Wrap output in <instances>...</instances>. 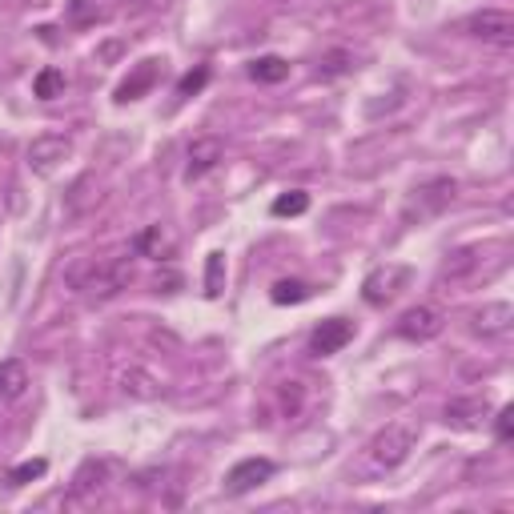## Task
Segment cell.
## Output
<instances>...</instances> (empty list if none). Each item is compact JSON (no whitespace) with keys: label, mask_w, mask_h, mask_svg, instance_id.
Wrapping results in <instances>:
<instances>
[{"label":"cell","mask_w":514,"mask_h":514,"mask_svg":"<svg viewBox=\"0 0 514 514\" xmlns=\"http://www.w3.org/2000/svg\"><path fill=\"white\" fill-rule=\"evenodd\" d=\"M133 257H105V262H97V257H81V262H73L65 270V282L81 294V298H117L121 290L133 286Z\"/></svg>","instance_id":"1"},{"label":"cell","mask_w":514,"mask_h":514,"mask_svg":"<svg viewBox=\"0 0 514 514\" xmlns=\"http://www.w3.org/2000/svg\"><path fill=\"white\" fill-rule=\"evenodd\" d=\"M414 446H418V426H410V422H390L386 430L374 434V442L366 446V458H370V466H378V470H394V466H402V462L410 458Z\"/></svg>","instance_id":"2"},{"label":"cell","mask_w":514,"mask_h":514,"mask_svg":"<svg viewBox=\"0 0 514 514\" xmlns=\"http://www.w3.org/2000/svg\"><path fill=\"white\" fill-rule=\"evenodd\" d=\"M462 33L486 41V45H498V49H510L514 45V17L506 9H482L474 17L462 21Z\"/></svg>","instance_id":"3"},{"label":"cell","mask_w":514,"mask_h":514,"mask_svg":"<svg viewBox=\"0 0 514 514\" xmlns=\"http://www.w3.org/2000/svg\"><path fill=\"white\" fill-rule=\"evenodd\" d=\"M406 282H410V270H406V266H378V270L362 282V298H366L370 306H386V302H394V298L402 294Z\"/></svg>","instance_id":"4"},{"label":"cell","mask_w":514,"mask_h":514,"mask_svg":"<svg viewBox=\"0 0 514 514\" xmlns=\"http://www.w3.org/2000/svg\"><path fill=\"white\" fill-rule=\"evenodd\" d=\"M274 462L270 458H241L229 474H225V494H233V498H241V494H249V490H257L262 482H270L274 478Z\"/></svg>","instance_id":"5"},{"label":"cell","mask_w":514,"mask_h":514,"mask_svg":"<svg viewBox=\"0 0 514 514\" xmlns=\"http://www.w3.org/2000/svg\"><path fill=\"white\" fill-rule=\"evenodd\" d=\"M350 342H354V322H346V318H326V322L310 334V354H314V358H330V354L346 350Z\"/></svg>","instance_id":"6"},{"label":"cell","mask_w":514,"mask_h":514,"mask_svg":"<svg viewBox=\"0 0 514 514\" xmlns=\"http://www.w3.org/2000/svg\"><path fill=\"white\" fill-rule=\"evenodd\" d=\"M438 334H442V314L434 306H414L398 318V338L406 342H430Z\"/></svg>","instance_id":"7"},{"label":"cell","mask_w":514,"mask_h":514,"mask_svg":"<svg viewBox=\"0 0 514 514\" xmlns=\"http://www.w3.org/2000/svg\"><path fill=\"white\" fill-rule=\"evenodd\" d=\"M73 153V145H69V137H61V133H49V137H37L33 145H29V165L37 169V173H53L65 157Z\"/></svg>","instance_id":"8"},{"label":"cell","mask_w":514,"mask_h":514,"mask_svg":"<svg viewBox=\"0 0 514 514\" xmlns=\"http://www.w3.org/2000/svg\"><path fill=\"white\" fill-rule=\"evenodd\" d=\"M221 157H225V145H221L217 137H197V141L189 145V153H185V177H189V181L205 177Z\"/></svg>","instance_id":"9"},{"label":"cell","mask_w":514,"mask_h":514,"mask_svg":"<svg viewBox=\"0 0 514 514\" xmlns=\"http://www.w3.org/2000/svg\"><path fill=\"white\" fill-rule=\"evenodd\" d=\"M450 201H454V181H450V177H434V181H426L422 189H414V205H418V217L442 213Z\"/></svg>","instance_id":"10"},{"label":"cell","mask_w":514,"mask_h":514,"mask_svg":"<svg viewBox=\"0 0 514 514\" xmlns=\"http://www.w3.org/2000/svg\"><path fill=\"white\" fill-rule=\"evenodd\" d=\"M157 77H161V61H141L121 85H117V101L125 105V101H137V97H145L153 85H157Z\"/></svg>","instance_id":"11"},{"label":"cell","mask_w":514,"mask_h":514,"mask_svg":"<svg viewBox=\"0 0 514 514\" xmlns=\"http://www.w3.org/2000/svg\"><path fill=\"white\" fill-rule=\"evenodd\" d=\"M510 322H514V310H510L506 302H490V306H482V310L474 314V334H482V338H502V334H510Z\"/></svg>","instance_id":"12"},{"label":"cell","mask_w":514,"mask_h":514,"mask_svg":"<svg viewBox=\"0 0 514 514\" xmlns=\"http://www.w3.org/2000/svg\"><path fill=\"white\" fill-rule=\"evenodd\" d=\"M113 17V0H69V25L73 29H97Z\"/></svg>","instance_id":"13"},{"label":"cell","mask_w":514,"mask_h":514,"mask_svg":"<svg viewBox=\"0 0 514 514\" xmlns=\"http://www.w3.org/2000/svg\"><path fill=\"white\" fill-rule=\"evenodd\" d=\"M482 418H486V398H454V402L446 406V426L474 430Z\"/></svg>","instance_id":"14"},{"label":"cell","mask_w":514,"mask_h":514,"mask_svg":"<svg viewBox=\"0 0 514 514\" xmlns=\"http://www.w3.org/2000/svg\"><path fill=\"white\" fill-rule=\"evenodd\" d=\"M25 390H29V366L21 358H5V362H0V398L13 402Z\"/></svg>","instance_id":"15"},{"label":"cell","mask_w":514,"mask_h":514,"mask_svg":"<svg viewBox=\"0 0 514 514\" xmlns=\"http://www.w3.org/2000/svg\"><path fill=\"white\" fill-rule=\"evenodd\" d=\"M249 77L262 81V85H278V81L290 77V65H286L282 57H257V61L249 65Z\"/></svg>","instance_id":"16"},{"label":"cell","mask_w":514,"mask_h":514,"mask_svg":"<svg viewBox=\"0 0 514 514\" xmlns=\"http://www.w3.org/2000/svg\"><path fill=\"white\" fill-rule=\"evenodd\" d=\"M225 290V257L221 253H209L205 257V294L209 298H221Z\"/></svg>","instance_id":"17"},{"label":"cell","mask_w":514,"mask_h":514,"mask_svg":"<svg viewBox=\"0 0 514 514\" xmlns=\"http://www.w3.org/2000/svg\"><path fill=\"white\" fill-rule=\"evenodd\" d=\"M61 89H65V73H61V69H41L37 81H33V93H37L41 101H53Z\"/></svg>","instance_id":"18"},{"label":"cell","mask_w":514,"mask_h":514,"mask_svg":"<svg viewBox=\"0 0 514 514\" xmlns=\"http://www.w3.org/2000/svg\"><path fill=\"white\" fill-rule=\"evenodd\" d=\"M310 294H314V290H310L306 282H278L270 298H274L278 306H302V302H306Z\"/></svg>","instance_id":"19"},{"label":"cell","mask_w":514,"mask_h":514,"mask_svg":"<svg viewBox=\"0 0 514 514\" xmlns=\"http://www.w3.org/2000/svg\"><path fill=\"white\" fill-rule=\"evenodd\" d=\"M306 209H310V193H302V189L282 193V197L274 201V217H298V213H306Z\"/></svg>","instance_id":"20"},{"label":"cell","mask_w":514,"mask_h":514,"mask_svg":"<svg viewBox=\"0 0 514 514\" xmlns=\"http://www.w3.org/2000/svg\"><path fill=\"white\" fill-rule=\"evenodd\" d=\"M49 470V462L45 458H33V462H21V466H13L9 470V486H25V482H33V478H41Z\"/></svg>","instance_id":"21"},{"label":"cell","mask_w":514,"mask_h":514,"mask_svg":"<svg viewBox=\"0 0 514 514\" xmlns=\"http://www.w3.org/2000/svg\"><path fill=\"white\" fill-rule=\"evenodd\" d=\"M137 249H141V253H157V257H161V253L169 249V245H165V237H161V225H149V229L137 237Z\"/></svg>","instance_id":"22"},{"label":"cell","mask_w":514,"mask_h":514,"mask_svg":"<svg viewBox=\"0 0 514 514\" xmlns=\"http://www.w3.org/2000/svg\"><path fill=\"white\" fill-rule=\"evenodd\" d=\"M205 81H209V69L201 65V69H193V73H185V77H181L177 93H181V97H193L197 89H205Z\"/></svg>","instance_id":"23"},{"label":"cell","mask_w":514,"mask_h":514,"mask_svg":"<svg viewBox=\"0 0 514 514\" xmlns=\"http://www.w3.org/2000/svg\"><path fill=\"white\" fill-rule=\"evenodd\" d=\"M494 434H498V442H510L514 438V410L510 406H502L494 414Z\"/></svg>","instance_id":"24"},{"label":"cell","mask_w":514,"mask_h":514,"mask_svg":"<svg viewBox=\"0 0 514 514\" xmlns=\"http://www.w3.org/2000/svg\"><path fill=\"white\" fill-rule=\"evenodd\" d=\"M282 406H286V414H298V406H302L298 382H286V386H282Z\"/></svg>","instance_id":"25"},{"label":"cell","mask_w":514,"mask_h":514,"mask_svg":"<svg viewBox=\"0 0 514 514\" xmlns=\"http://www.w3.org/2000/svg\"><path fill=\"white\" fill-rule=\"evenodd\" d=\"M346 69V53H334V57H326V69H318V73H326V77H338Z\"/></svg>","instance_id":"26"}]
</instances>
